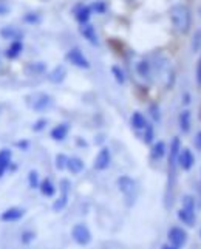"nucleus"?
<instances>
[{
  "label": "nucleus",
  "mask_w": 201,
  "mask_h": 249,
  "mask_svg": "<svg viewBox=\"0 0 201 249\" xmlns=\"http://www.w3.org/2000/svg\"><path fill=\"white\" fill-rule=\"evenodd\" d=\"M173 30L178 34H187L192 30V10L186 3H175L169 10Z\"/></svg>",
  "instance_id": "nucleus-1"
},
{
  "label": "nucleus",
  "mask_w": 201,
  "mask_h": 249,
  "mask_svg": "<svg viewBox=\"0 0 201 249\" xmlns=\"http://www.w3.org/2000/svg\"><path fill=\"white\" fill-rule=\"evenodd\" d=\"M27 102L34 111L42 113V111H47L53 107L55 99L51 98L48 93H33L27 98Z\"/></svg>",
  "instance_id": "nucleus-2"
},
{
  "label": "nucleus",
  "mask_w": 201,
  "mask_h": 249,
  "mask_svg": "<svg viewBox=\"0 0 201 249\" xmlns=\"http://www.w3.org/2000/svg\"><path fill=\"white\" fill-rule=\"evenodd\" d=\"M72 237L79 246H87V245H90V242H91V232H90L89 226L84 225V223H77V225L73 226Z\"/></svg>",
  "instance_id": "nucleus-3"
},
{
  "label": "nucleus",
  "mask_w": 201,
  "mask_h": 249,
  "mask_svg": "<svg viewBox=\"0 0 201 249\" xmlns=\"http://www.w3.org/2000/svg\"><path fill=\"white\" fill-rule=\"evenodd\" d=\"M65 59L72 65H74L77 68H82V70H89V68H90V61L87 59V56L82 53L79 48L68 50L67 54H65Z\"/></svg>",
  "instance_id": "nucleus-4"
},
{
  "label": "nucleus",
  "mask_w": 201,
  "mask_h": 249,
  "mask_svg": "<svg viewBox=\"0 0 201 249\" xmlns=\"http://www.w3.org/2000/svg\"><path fill=\"white\" fill-rule=\"evenodd\" d=\"M118 187L119 191L124 194V196L127 200H133L135 201V196H136V181L133 178H130L127 175H122L118 178Z\"/></svg>",
  "instance_id": "nucleus-5"
},
{
  "label": "nucleus",
  "mask_w": 201,
  "mask_h": 249,
  "mask_svg": "<svg viewBox=\"0 0 201 249\" xmlns=\"http://www.w3.org/2000/svg\"><path fill=\"white\" fill-rule=\"evenodd\" d=\"M167 238H169V243L177 246V248H183L186 243H187V232L186 229H183L180 226H173L169 229L167 232Z\"/></svg>",
  "instance_id": "nucleus-6"
},
{
  "label": "nucleus",
  "mask_w": 201,
  "mask_h": 249,
  "mask_svg": "<svg viewBox=\"0 0 201 249\" xmlns=\"http://www.w3.org/2000/svg\"><path fill=\"white\" fill-rule=\"evenodd\" d=\"M194 166H195V157H194V153H192V150L187 147H181L180 155H178V167L187 172Z\"/></svg>",
  "instance_id": "nucleus-7"
},
{
  "label": "nucleus",
  "mask_w": 201,
  "mask_h": 249,
  "mask_svg": "<svg viewBox=\"0 0 201 249\" xmlns=\"http://www.w3.org/2000/svg\"><path fill=\"white\" fill-rule=\"evenodd\" d=\"M70 181L68 179H62L60 181V195H59V198L53 203V211L59 212V211H62L67 203H68V192H70Z\"/></svg>",
  "instance_id": "nucleus-8"
},
{
  "label": "nucleus",
  "mask_w": 201,
  "mask_h": 249,
  "mask_svg": "<svg viewBox=\"0 0 201 249\" xmlns=\"http://www.w3.org/2000/svg\"><path fill=\"white\" fill-rule=\"evenodd\" d=\"M73 14H74L76 22L79 23V25H84V23H89L90 22V17H91L93 11H91V6L90 5L79 3V5L74 6Z\"/></svg>",
  "instance_id": "nucleus-9"
},
{
  "label": "nucleus",
  "mask_w": 201,
  "mask_h": 249,
  "mask_svg": "<svg viewBox=\"0 0 201 249\" xmlns=\"http://www.w3.org/2000/svg\"><path fill=\"white\" fill-rule=\"evenodd\" d=\"M110 162H111V152H110V149L109 147H102L98 152V155H96L93 166H94L96 170H106V169H109Z\"/></svg>",
  "instance_id": "nucleus-10"
},
{
  "label": "nucleus",
  "mask_w": 201,
  "mask_h": 249,
  "mask_svg": "<svg viewBox=\"0 0 201 249\" xmlns=\"http://www.w3.org/2000/svg\"><path fill=\"white\" fill-rule=\"evenodd\" d=\"M79 31L81 34L84 36V39L87 42H90L91 45L94 47H98L99 45V36H98V33H96V28L93 27V25L89 22V23H84L79 27Z\"/></svg>",
  "instance_id": "nucleus-11"
},
{
  "label": "nucleus",
  "mask_w": 201,
  "mask_h": 249,
  "mask_svg": "<svg viewBox=\"0 0 201 249\" xmlns=\"http://www.w3.org/2000/svg\"><path fill=\"white\" fill-rule=\"evenodd\" d=\"M136 73L139 78H143L144 81H152V78H153L152 62L147 61V59H141V61L136 64Z\"/></svg>",
  "instance_id": "nucleus-12"
},
{
  "label": "nucleus",
  "mask_w": 201,
  "mask_h": 249,
  "mask_svg": "<svg viewBox=\"0 0 201 249\" xmlns=\"http://www.w3.org/2000/svg\"><path fill=\"white\" fill-rule=\"evenodd\" d=\"M178 127H180V132L183 135H186L192 130V113L189 108H184L180 111L178 115Z\"/></svg>",
  "instance_id": "nucleus-13"
},
{
  "label": "nucleus",
  "mask_w": 201,
  "mask_h": 249,
  "mask_svg": "<svg viewBox=\"0 0 201 249\" xmlns=\"http://www.w3.org/2000/svg\"><path fill=\"white\" fill-rule=\"evenodd\" d=\"M70 133V124L68 123H60L57 125H55L53 128H51L50 132V136L53 141H57V142H62L67 136Z\"/></svg>",
  "instance_id": "nucleus-14"
},
{
  "label": "nucleus",
  "mask_w": 201,
  "mask_h": 249,
  "mask_svg": "<svg viewBox=\"0 0 201 249\" xmlns=\"http://www.w3.org/2000/svg\"><path fill=\"white\" fill-rule=\"evenodd\" d=\"M147 124H148L147 118L144 113H141V111H133L132 116H130V125H132V128L138 133H141L147 127Z\"/></svg>",
  "instance_id": "nucleus-15"
},
{
  "label": "nucleus",
  "mask_w": 201,
  "mask_h": 249,
  "mask_svg": "<svg viewBox=\"0 0 201 249\" xmlns=\"http://www.w3.org/2000/svg\"><path fill=\"white\" fill-rule=\"evenodd\" d=\"M67 74H68V71H67L65 65H62V64L56 65L53 70L48 73V81L51 84H62L67 79Z\"/></svg>",
  "instance_id": "nucleus-16"
},
{
  "label": "nucleus",
  "mask_w": 201,
  "mask_h": 249,
  "mask_svg": "<svg viewBox=\"0 0 201 249\" xmlns=\"http://www.w3.org/2000/svg\"><path fill=\"white\" fill-rule=\"evenodd\" d=\"M178 220L183 223V225L186 226H194L195 225V220H197V215H195V209H189V208H183L178 211Z\"/></svg>",
  "instance_id": "nucleus-17"
},
{
  "label": "nucleus",
  "mask_w": 201,
  "mask_h": 249,
  "mask_svg": "<svg viewBox=\"0 0 201 249\" xmlns=\"http://www.w3.org/2000/svg\"><path fill=\"white\" fill-rule=\"evenodd\" d=\"M169 152L167 145H165L164 141H156L152 144V149H150V158L155 161H160L165 157V153Z\"/></svg>",
  "instance_id": "nucleus-18"
},
{
  "label": "nucleus",
  "mask_w": 201,
  "mask_h": 249,
  "mask_svg": "<svg viewBox=\"0 0 201 249\" xmlns=\"http://www.w3.org/2000/svg\"><path fill=\"white\" fill-rule=\"evenodd\" d=\"M23 215H25V211L22 208H10L0 215V220L2 221H19Z\"/></svg>",
  "instance_id": "nucleus-19"
},
{
  "label": "nucleus",
  "mask_w": 201,
  "mask_h": 249,
  "mask_svg": "<svg viewBox=\"0 0 201 249\" xmlns=\"http://www.w3.org/2000/svg\"><path fill=\"white\" fill-rule=\"evenodd\" d=\"M11 158H13V152L10 149L0 150V178L5 175L8 167L11 166Z\"/></svg>",
  "instance_id": "nucleus-20"
},
{
  "label": "nucleus",
  "mask_w": 201,
  "mask_h": 249,
  "mask_svg": "<svg viewBox=\"0 0 201 249\" xmlns=\"http://www.w3.org/2000/svg\"><path fill=\"white\" fill-rule=\"evenodd\" d=\"M0 36H2L3 39L14 42V40H20L23 37V33H22V30H17L16 27H11L10 25V27H5V28L0 30Z\"/></svg>",
  "instance_id": "nucleus-21"
},
{
  "label": "nucleus",
  "mask_w": 201,
  "mask_h": 249,
  "mask_svg": "<svg viewBox=\"0 0 201 249\" xmlns=\"http://www.w3.org/2000/svg\"><path fill=\"white\" fill-rule=\"evenodd\" d=\"M67 169L72 172L73 175H77V174H81V172L85 169V162L79 157H68Z\"/></svg>",
  "instance_id": "nucleus-22"
},
{
  "label": "nucleus",
  "mask_w": 201,
  "mask_h": 249,
  "mask_svg": "<svg viewBox=\"0 0 201 249\" xmlns=\"http://www.w3.org/2000/svg\"><path fill=\"white\" fill-rule=\"evenodd\" d=\"M22 51H23L22 40H14V42H11V44H10V47L5 50V56L8 59H17L22 54Z\"/></svg>",
  "instance_id": "nucleus-23"
},
{
  "label": "nucleus",
  "mask_w": 201,
  "mask_h": 249,
  "mask_svg": "<svg viewBox=\"0 0 201 249\" xmlns=\"http://www.w3.org/2000/svg\"><path fill=\"white\" fill-rule=\"evenodd\" d=\"M25 71L30 73L31 76H42L47 73V64L45 62H31L30 65L25 67Z\"/></svg>",
  "instance_id": "nucleus-24"
},
{
  "label": "nucleus",
  "mask_w": 201,
  "mask_h": 249,
  "mask_svg": "<svg viewBox=\"0 0 201 249\" xmlns=\"http://www.w3.org/2000/svg\"><path fill=\"white\" fill-rule=\"evenodd\" d=\"M39 189H40V192H42L43 196H55V194H56V186L48 178L42 179L40 184H39Z\"/></svg>",
  "instance_id": "nucleus-25"
},
{
  "label": "nucleus",
  "mask_w": 201,
  "mask_h": 249,
  "mask_svg": "<svg viewBox=\"0 0 201 249\" xmlns=\"http://www.w3.org/2000/svg\"><path fill=\"white\" fill-rule=\"evenodd\" d=\"M141 136H143V141L146 144H153V141H155V127H153V124L148 123L147 127L141 132Z\"/></svg>",
  "instance_id": "nucleus-26"
},
{
  "label": "nucleus",
  "mask_w": 201,
  "mask_h": 249,
  "mask_svg": "<svg viewBox=\"0 0 201 249\" xmlns=\"http://www.w3.org/2000/svg\"><path fill=\"white\" fill-rule=\"evenodd\" d=\"M111 74H113V78H115V81L118 82V84H126V81H127V76H126V71L122 70V68L119 67V65H113L111 67Z\"/></svg>",
  "instance_id": "nucleus-27"
},
{
  "label": "nucleus",
  "mask_w": 201,
  "mask_h": 249,
  "mask_svg": "<svg viewBox=\"0 0 201 249\" xmlns=\"http://www.w3.org/2000/svg\"><path fill=\"white\" fill-rule=\"evenodd\" d=\"M190 48L194 53H198L201 50V30H195L194 36H192V40H190Z\"/></svg>",
  "instance_id": "nucleus-28"
},
{
  "label": "nucleus",
  "mask_w": 201,
  "mask_h": 249,
  "mask_svg": "<svg viewBox=\"0 0 201 249\" xmlns=\"http://www.w3.org/2000/svg\"><path fill=\"white\" fill-rule=\"evenodd\" d=\"M67 162H68V157L64 155V153H59L55 158V166L57 170H65L67 169Z\"/></svg>",
  "instance_id": "nucleus-29"
},
{
  "label": "nucleus",
  "mask_w": 201,
  "mask_h": 249,
  "mask_svg": "<svg viewBox=\"0 0 201 249\" xmlns=\"http://www.w3.org/2000/svg\"><path fill=\"white\" fill-rule=\"evenodd\" d=\"M148 113H150L153 123H160L161 121V110H160L158 104H150V107H148Z\"/></svg>",
  "instance_id": "nucleus-30"
},
{
  "label": "nucleus",
  "mask_w": 201,
  "mask_h": 249,
  "mask_svg": "<svg viewBox=\"0 0 201 249\" xmlns=\"http://www.w3.org/2000/svg\"><path fill=\"white\" fill-rule=\"evenodd\" d=\"M91 6V11L96 13V14H104L107 11V3L106 2H102V0H98V2H94Z\"/></svg>",
  "instance_id": "nucleus-31"
},
{
  "label": "nucleus",
  "mask_w": 201,
  "mask_h": 249,
  "mask_svg": "<svg viewBox=\"0 0 201 249\" xmlns=\"http://www.w3.org/2000/svg\"><path fill=\"white\" fill-rule=\"evenodd\" d=\"M28 183H30V187H33V189L39 187L40 181H39V174L36 170H31L28 174Z\"/></svg>",
  "instance_id": "nucleus-32"
},
{
  "label": "nucleus",
  "mask_w": 201,
  "mask_h": 249,
  "mask_svg": "<svg viewBox=\"0 0 201 249\" xmlns=\"http://www.w3.org/2000/svg\"><path fill=\"white\" fill-rule=\"evenodd\" d=\"M23 22H27L30 25H34V23H39L40 22V16L37 13H28L23 16Z\"/></svg>",
  "instance_id": "nucleus-33"
},
{
  "label": "nucleus",
  "mask_w": 201,
  "mask_h": 249,
  "mask_svg": "<svg viewBox=\"0 0 201 249\" xmlns=\"http://www.w3.org/2000/svg\"><path fill=\"white\" fill-rule=\"evenodd\" d=\"M183 208L195 209V198L192 195H184L183 196Z\"/></svg>",
  "instance_id": "nucleus-34"
},
{
  "label": "nucleus",
  "mask_w": 201,
  "mask_h": 249,
  "mask_svg": "<svg viewBox=\"0 0 201 249\" xmlns=\"http://www.w3.org/2000/svg\"><path fill=\"white\" fill-rule=\"evenodd\" d=\"M47 124H48L47 119H45V118H40V119H37V121L33 124V130H34V132H42L43 128L47 127Z\"/></svg>",
  "instance_id": "nucleus-35"
},
{
  "label": "nucleus",
  "mask_w": 201,
  "mask_h": 249,
  "mask_svg": "<svg viewBox=\"0 0 201 249\" xmlns=\"http://www.w3.org/2000/svg\"><path fill=\"white\" fill-rule=\"evenodd\" d=\"M10 11H11L10 5H8V3H5V2H2V0H0V16H8V14H10Z\"/></svg>",
  "instance_id": "nucleus-36"
},
{
  "label": "nucleus",
  "mask_w": 201,
  "mask_h": 249,
  "mask_svg": "<svg viewBox=\"0 0 201 249\" xmlns=\"http://www.w3.org/2000/svg\"><path fill=\"white\" fill-rule=\"evenodd\" d=\"M195 81H197V85L201 89V61H198L197 68H195Z\"/></svg>",
  "instance_id": "nucleus-37"
},
{
  "label": "nucleus",
  "mask_w": 201,
  "mask_h": 249,
  "mask_svg": "<svg viewBox=\"0 0 201 249\" xmlns=\"http://www.w3.org/2000/svg\"><path fill=\"white\" fill-rule=\"evenodd\" d=\"M194 145H195V149L201 152V130H198L194 136Z\"/></svg>",
  "instance_id": "nucleus-38"
},
{
  "label": "nucleus",
  "mask_w": 201,
  "mask_h": 249,
  "mask_svg": "<svg viewBox=\"0 0 201 249\" xmlns=\"http://www.w3.org/2000/svg\"><path fill=\"white\" fill-rule=\"evenodd\" d=\"M33 238H34V234H33V232H25V234H23V238H22V242H23V243H30V242H33Z\"/></svg>",
  "instance_id": "nucleus-39"
},
{
  "label": "nucleus",
  "mask_w": 201,
  "mask_h": 249,
  "mask_svg": "<svg viewBox=\"0 0 201 249\" xmlns=\"http://www.w3.org/2000/svg\"><path fill=\"white\" fill-rule=\"evenodd\" d=\"M183 102H184V106H189L190 104V94L189 93L183 94Z\"/></svg>",
  "instance_id": "nucleus-40"
},
{
  "label": "nucleus",
  "mask_w": 201,
  "mask_h": 249,
  "mask_svg": "<svg viewBox=\"0 0 201 249\" xmlns=\"http://www.w3.org/2000/svg\"><path fill=\"white\" fill-rule=\"evenodd\" d=\"M161 249H180V248L173 246V245H170V243H165V245H163V246H161Z\"/></svg>",
  "instance_id": "nucleus-41"
},
{
  "label": "nucleus",
  "mask_w": 201,
  "mask_h": 249,
  "mask_svg": "<svg viewBox=\"0 0 201 249\" xmlns=\"http://www.w3.org/2000/svg\"><path fill=\"white\" fill-rule=\"evenodd\" d=\"M28 145H30V144H28L27 141H23V142H19V147H22L23 150H25V149H27V147H28Z\"/></svg>",
  "instance_id": "nucleus-42"
},
{
  "label": "nucleus",
  "mask_w": 201,
  "mask_h": 249,
  "mask_svg": "<svg viewBox=\"0 0 201 249\" xmlns=\"http://www.w3.org/2000/svg\"><path fill=\"white\" fill-rule=\"evenodd\" d=\"M0 70H2V51H0Z\"/></svg>",
  "instance_id": "nucleus-43"
},
{
  "label": "nucleus",
  "mask_w": 201,
  "mask_h": 249,
  "mask_svg": "<svg viewBox=\"0 0 201 249\" xmlns=\"http://www.w3.org/2000/svg\"><path fill=\"white\" fill-rule=\"evenodd\" d=\"M200 119H201V107H200Z\"/></svg>",
  "instance_id": "nucleus-44"
},
{
  "label": "nucleus",
  "mask_w": 201,
  "mask_h": 249,
  "mask_svg": "<svg viewBox=\"0 0 201 249\" xmlns=\"http://www.w3.org/2000/svg\"><path fill=\"white\" fill-rule=\"evenodd\" d=\"M200 195H201V186H200Z\"/></svg>",
  "instance_id": "nucleus-45"
},
{
  "label": "nucleus",
  "mask_w": 201,
  "mask_h": 249,
  "mask_svg": "<svg viewBox=\"0 0 201 249\" xmlns=\"http://www.w3.org/2000/svg\"><path fill=\"white\" fill-rule=\"evenodd\" d=\"M200 235H201V231H200Z\"/></svg>",
  "instance_id": "nucleus-46"
},
{
  "label": "nucleus",
  "mask_w": 201,
  "mask_h": 249,
  "mask_svg": "<svg viewBox=\"0 0 201 249\" xmlns=\"http://www.w3.org/2000/svg\"><path fill=\"white\" fill-rule=\"evenodd\" d=\"M200 61H201V57H200Z\"/></svg>",
  "instance_id": "nucleus-47"
}]
</instances>
